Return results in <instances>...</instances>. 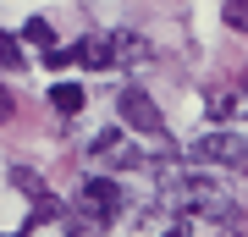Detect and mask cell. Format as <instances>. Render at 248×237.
Listing matches in <instances>:
<instances>
[{
	"label": "cell",
	"instance_id": "cell-4",
	"mask_svg": "<svg viewBox=\"0 0 248 237\" xmlns=\"http://www.w3.org/2000/svg\"><path fill=\"white\" fill-rule=\"evenodd\" d=\"M72 66L110 72V66H116V44H110L105 33H89V39H78V44H72Z\"/></svg>",
	"mask_w": 248,
	"mask_h": 237
},
{
	"label": "cell",
	"instance_id": "cell-1",
	"mask_svg": "<svg viewBox=\"0 0 248 237\" xmlns=\"http://www.w3.org/2000/svg\"><path fill=\"white\" fill-rule=\"evenodd\" d=\"M122 199H127V193H122V182H116V176H89L72 210H83V215H94L99 226H110V221L122 215Z\"/></svg>",
	"mask_w": 248,
	"mask_h": 237
},
{
	"label": "cell",
	"instance_id": "cell-3",
	"mask_svg": "<svg viewBox=\"0 0 248 237\" xmlns=\"http://www.w3.org/2000/svg\"><path fill=\"white\" fill-rule=\"evenodd\" d=\"M116 116H122V127H133V132H160V105L143 94V88H122Z\"/></svg>",
	"mask_w": 248,
	"mask_h": 237
},
{
	"label": "cell",
	"instance_id": "cell-5",
	"mask_svg": "<svg viewBox=\"0 0 248 237\" xmlns=\"http://www.w3.org/2000/svg\"><path fill=\"white\" fill-rule=\"evenodd\" d=\"M50 105L61 111V116H78L83 105H89V94H83L78 83H55V88H50Z\"/></svg>",
	"mask_w": 248,
	"mask_h": 237
},
{
	"label": "cell",
	"instance_id": "cell-9",
	"mask_svg": "<svg viewBox=\"0 0 248 237\" xmlns=\"http://www.w3.org/2000/svg\"><path fill=\"white\" fill-rule=\"evenodd\" d=\"M232 116H237V94L232 88H215L210 94V122H232Z\"/></svg>",
	"mask_w": 248,
	"mask_h": 237
},
{
	"label": "cell",
	"instance_id": "cell-7",
	"mask_svg": "<svg viewBox=\"0 0 248 237\" xmlns=\"http://www.w3.org/2000/svg\"><path fill=\"white\" fill-rule=\"evenodd\" d=\"M22 39L39 44V50H55V28H50L45 17H28V22H22Z\"/></svg>",
	"mask_w": 248,
	"mask_h": 237
},
{
	"label": "cell",
	"instance_id": "cell-15",
	"mask_svg": "<svg viewBox=\"0 0 248 237\" xmlns=\"http://www.w3.org/2000/svg\"><path fill=\"white\" fill-rule=\"evenodd\" d=\"M160 237H187V226H166V232H160Z\"/></svg>",
	"mask_w": 248,
	"mask_h": 237
},
{
	"label": "cell",
	"instance_id": "cell-13",
	"mask_svg": "<svg viewBox=\"0 0 248 237\" xmlns=\"http://www.w3.org/2000/svg\"><path fill=\"white\" fill-rule=\"evenodd\" d=\"M45 66H55V72H66V66H72V50H61V44H55V50H45Z\"/></svg>",
	"mask_w": 248,
	"mask_h": 237
},
{
	"label": "cell",
	"instance_id": "cell-8",
	"mask_svg": "<svg viewBox=\"0 0 248 237\" xmlns=\"http://www.w3.org/2000/svg\"><path fill=\"white\" fill-rule=\"evenodd\" d=\"M66 237H105V226L83 210H66Z\"/></svg>",
	"mask_w": 248,
	"mask_h": 237
},
{
	"label": "cell",
	"instance_id": "cell-6",
	"mask_svg": "<svg viewBox=\"0 0 248 237\" xmlns=\"http://www.w3.org/2000/svg\"><path fill=\"white\" fill-rule=\"evenodd\" d=\"M11 182H17V193H28L33 204H39V199L50 193V188H45V176H39L33 166H11Z\"/></svg>",
	"mask_w": 248,
	"mask_h": 237
},
{
	"label": "cell",
	"instance_id": "cell-14",
	"mask_svg": "<svg viewBox=\"0 0 248 237\" xmlns=\"http://www.w3.org/2000/svg\"><path fill=\"white\" fill-rule=\"evenodd\" d=\"M11 111H17V94H11V88H6V83H0V127H6V122H11Z\"/></svg>",
	"mask_w": 248,
	"mask_h": 237
},
{
	"label": "cell",
	"instance_id": "cell-11",
	"mask_svg": "<svg viewBox=\"0 0 248 237\" xmlns=\"http://www.w3.org/2000/svg\"><path fill=\"white\" fill-rule=\"evenodd\" d=\"M0 66L6 72H22V44L6 33V28H0Z\"/></svg>",
	"mask_w": 248,
	"mask_h": 237
},
{
	"label": "cell",
	"instance_id": "cell-12",
	"mask_svg": "<svg viewBox=\"0 0 248 237\" xmlns=\"http://www.w3.org/2000/svg\"><path fill=\"white\" fill-rule=\"evenodd\" d=\"M221 22L232 28V33H243V28H248V0H226V11H221Z\"/></svg>",
	"mask_w": 248,
	"mask_h": 237
},
{
	"label": "cell",
	"instance_id": "cell-2",
	"mask_svg": "<svg viewBox=\"0 0 248 237\" xmlns=\"http://www.w3.org/2000/svg\"><path fill=\"white\" fill-rule=\"evenodd\" d=\"M199 160V166H243V155H248V143L237 138V132H204V138L187 149Z\"/></svg>",
	"mask_w": 248,
	"mask_h": 237
},
{
	"label": "cell",
	"instance_id": "cell-10",
	"mask_svg": "<svg viewBox=\"0 0 248 237\" xmlns=\"http://www.w3.org/2000/svg\"><path fill=\"white\" fill-rule=\"evenodd\" d=\"M116 149H122V127H105V132L89 143V155H94V160H110Z\"/></svg>",
	"mask_w": 248,
	"mask_h": 237
}]
</instances>
